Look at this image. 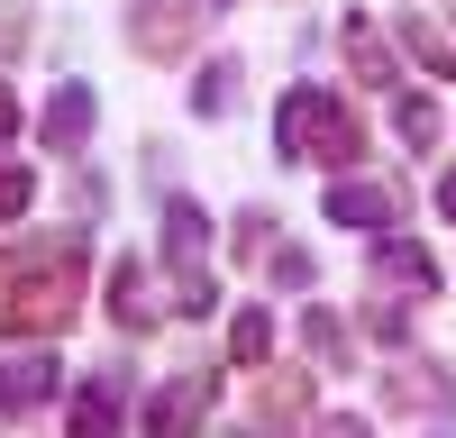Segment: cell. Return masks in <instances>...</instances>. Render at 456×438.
<instances>
[{
    "instance_id": "cell-5",
    "label": "cell",
    "mask_w": 456,
    "mask_h": 438,
    "mask_svg": "<svg viewBox=\"0 0 456 438\" xmlns=\"http://www.w3.org/2000/svg\"><path fill=\"white\" fill-rule=\"evenodd\" d=\"M320 219H338V229H356V238H374V229H402V219H411V192H402V182L393 174H338L329 182V201H320Z\"/></svg>"
},
{
    "instance_id": "cell-18",
    "label": "cell",
    "mask_w": 456,
    "mask_h": 438,
    "mask_svg": "<svg viewBox=\"0 0 456 438\" xmlns=\"http://www.w3.org/2000/svg\"><path fill=\"white\" fill-rule=\"evenodd\" d=\"M228 365H238V375L274 365V311H265V302H247L238 320H228Z\"/></svg>"
},
{
    "instance_id": "cell-11",
    "label": "cell",
    "mask_w": 456,
    "mask_h": 438,
    "mask_svg": "<svg viewBox=\"0 0 456 438\" xmlns=\"http://www.w3.org/2000/svg\"><path fill=\"white\" fill-rule=\"evenodd\" d=\"M156 320H165L156 265H146V256H119V265H110V328H119V338H146Z\"/></svg>"
},
{
    "instance_id": "cell-4",
    "label": "cell",
    "mask_w": 456,
    "mask_h": 438,
    "mask_svg": "<svg viewBox=\"0 0 456 438\" xmlns=\"http://www.w3.org/2000/svg\"><path fill=\"white\" fill-rule=\"evenodd\" d=\"M210 28V0H128V46L146 64H183Z\"/></svg>"
},
{
    "instance_id": "cell-10",
    "label": "cell",
    "mask_w": 456,
    "mask_h": 438,
    "mask_svg": "<svg viewBox=\"0 0 456 438\" xmlns=\"http://www.w3.org/2000/svg\"><path fill=\"white\" fill-rule=\"evenodd\" d=\"M92 128H101L92 83H55V92H46V110H37V146H55V156H83Z\"/></svg>"
},
{
    "instance_id": "cell-20",
    "label": "cell",
    "mask_w": 456,
    "mask_h": 438,
    "mask_svg": "<svg viewBox=\"0 0 456 438\" xmlns=\"http://www.w3.org/2000/svg\"><path fill=\"white\" fill-rule=\"evenodd\" d=\"M356 328H365L374 347H411V302H393V292H384V302L356 311Z\"/></svg>"
},
{
    "instance_id": "cell-3",
    "label": "cell",
    "mask_w": 456,
    "mask_h": 438,
    "mask_svg": "<svg viewBox=\"0 0 456 438\" xmlns=\"http://www.w3.org/2000/svg\"><path fill=\"white\" fill-rule=\"evenodd\" d=\"M156 219H165V229H156V238H165V274H156V283L174 292L183 320H210V311H219V283H210V210H201L192 192H174Z\"/></svg>"
},
{
    "instance_id": "cell-26",
    "label": "cell",
    "mask_w": 456,
    "mask_h": 438,
    "mask_svg": "<svg viewBox=\"0 0 456 438\" xmlns=\"http://www.w3.org/2000/svg\"><path fill=\"white\" fill-rule=\"evenodd\" d=\"M438 210H456V165H447V174H438Z\"/></svg>"
},
{
    "instance_id": "cell-12",
    "label": "cell",
    "mask_w": 456,
    "mask_h": 438,
    "mask_svg": "<svg viewBox=\"0 0 456 438\" xmlns=\"http://www.w3.org/2000/svg\"><path fill=\"white\" fill-rule=\"evenodd\" d=\"M210 402H219V365H201V375H183V384H165V393H146L137 420H146V429H192Z\"/></svg>"
},
{
    "instance_id": "cell-1",
    "label": "cell",
    "mask_w": 456,
    "mask_h": 438,
    "mask_svg": "<svg viewBox=\"0 0 456 438\" xmlns=\"http://www.w3.org/2000/svg\"><path fill=\"white\" fill-rule=\"evenodd\" d=\"M365 110L347 101V92H329V83H292L283 101H274V156L283 165H329V174H347V165H365Z\"/></svg>"
},
{
    "instance_id": "cell-21",
    "label": "cell",
    "mask_w": 456,
    "mask_h": 438,
    "mask_svg": "<svg viewBox=\"0 0 456 438\" xmlns=\"http://www.w3.org/2000/svg\"><path fill=\"white\" fill-rule=\"evenodd\" d=\"M265 274H274L283 292H311V283H320V256H311V247H265Z\"/></svg>"
},
{
    "instance_id": "cell-22",
    "label": "cell",
    "mask_w": 456,
    "mask_h": 438,
    "mask_svg": "<svg viewBox=\"0 0 456 438\" xmlns=\"http://www.w3.org/2000/svg\"><path fill=\"white\" fill-rule=\"evenodd\" d=\"M28 201H37V174H28V165H0V229H19Z\"/></svg>"
},
{
    "instance_id": "cell-24",
    "label": "cell",
    "mask_w": 456,
    "mask_h": 438,
    "mask_svg": "<svg viewBox=\"0 0 456 438\" xmlns=\"http://www.w3.org/2000/svg\"><path fill=\"white\" fill-rule=\"evenodd\" d=\"M46 247H55V238H19V247H0V292H10V274H19V265H37Z\"/></svg>"
},
{
    "instance_id": "cell-6",
    "label": "cell",
    "mask_w": 456,
    "mask_h": 438,
    "mask_svg": "<svg viewBox=\"0 0 456 438\" xmlns=\"http://www.w3.org/2000/svg\"><path fill=\"white\" fill-rule=\"evenodd\" d=\"M365 292H393V302H429V292H438V247L402 238V229H374V238H365Z\"/></svg>"
},
{
    "instance_id": "cell-23",
    "label": "cell",
    "mask_w": 456,
    "mask_h": 438,
    "mask_svg": "<svg viewBox=\"0 0 456 438\" xmlns=\"http://www.w3.org/2000/svg\"><path fill=\"white\" fill-rule=\"evenodd\" d=\"M228 247H238L247 265H256V256L274 247V210H238V229H228Z\"/></svg>"
},
{
    "instance_id": "cell-7",
    "label": "cell",
    "mask_w": 456,
    "mask_h": 438,
    "mask_svg": "<svg viewBox=\"0 0 456 438\" xmlns=\"http://www.w3.org/2000/svg\"><path fill=\"white\" fill-rule=\"evenodd\" d=\"M384 411L393 420H456V375H447L438 356L393 347V365H384Z\"/></svg>"
},
{
    "instance_id": "cell-27",
    "label": "cell",
    "mask_w": 456,
    "mask_h": 438,
    "mask_svg": "<svg viewBox=\"0 0 456 438\" xmlns=\"http://www.w3.org/2000/svg\"><path fill=\"white\" fill-rule=\"evenodd\" d=\"M219 10H228V0H219Z\"/></svg>"
},
{
    "instance_id": "cell-2",
    "label": "cell",
    "mask_w": 456,
    "mask_h": 438,
    "mask_svg": "<svg viewBox=\"0 0 456 438\" xmlns=\"http://www.w3.org/2000/svg\"><path fill=\"white\" fill-rule=\"evenodd\" d=\"M83 238H55L37 265L10 274V292H0V338H19V347H46L64 338L73 320H83Z\"/></svg>"
},
{
    "instance_id": "cell-14",
    "label": "cell",
    "mask_w": 456,
    "mask_h": 438,
    "mask_svg": "<svg viewBox=\"0 0 456 438\" xmlns=\"http://www.w3.org/2000/svg\"><path fill=\"white\" fill-rule=\"evenodd\" d=\"M301 347H311V375H356V328L329 302H301Z\"/></svg>"
},
{
    "instance_id": "cell-13",
    "label": "cell",
    "mask_w": 456,
    "mask_h": 438,
    "mask_svg": "<svg viewBox=\"0 0 456 438\" xmlns=\"http://www.w3.org/2000/svg\"><path fill=\"white\" fill-rule=\"evenodd\" d=\"M55 402V356L37 347V356H0V420H28V411H46Z\"/></svg>"
},
{
    "instance_id": "cell-8",
    "label": "cell",
    "mask_w": 456,
    "mask_h": 438,
    "mask_svg": "<svg viewBox=\"0 0 456 438\" xmlns=\"http://www.w3.org/2000/svg\"><path fill=\"white\" fill-rule=\"evenodd\" d=\"M256 429H301L320 420V393H311V365H256V402H247Z\"/></svg>"
},
{
    "instance_id": "cell-19",
    "label": "cell",
    "mask_w": 456,
    "mask_h": 438,
    "mask_svg": "<svg viewBox=\"0 0 456 438\" xmlns=\"http://www.w3.org/2000/svg\"><path fill=\"white\" fill-rule=\"evenodd\" d=\"M238 92H247V64H238V55L201 64V73H192V119H228V110H238Z\"/></svg>"
},
{
    "instance_id": "cell-25",
    "label": "cell",
    "mask_w": 456,
    "mask_h": 438,
    "mask_svg": "<svg viewBox=\"0 0 456 438\" xmlns=\"http://www.w3.org/2000/svg\"><path fill=\"white\" fill-rule=\"evenodd\" d=\"M19 137V92H10V73H0V146Z\"/></svg>"
},
{
    "instance_id": "cell-16",
    "label": "cell",
    "mask_w": 456,
    "mask_h": 438,
    "mask_svg": "<svg viewBox=\"0 0 456 438\" xmlns=\"http://www.w3.org/2000/svg\"><path fill=\"white\" fill-rule=\"evenodd\" d=\"M402 55L420 73H438V83H456V28H438L429 10H402Z\"/></svg>"
},
{
    "instance_id": "cell-17",
    "label": "cell",
    "mask_w": 456,
    "mask_h": 438,
    "mask_svg": "<svg viewBox=\"0 0 456 438\" xmlns=\"http://www.w3.org/2000/svg\"><path fill=\"white\" fill-rule=\"evenodd\" d=\"M393 137L411 146V156H438V137H447L438 92H393Z\"/></svg>"
},
{
    "instance_id": "cell-9",
    "label": "cell",
    "mask_w": 456,
    "mask_h": 438,
    "mask_svg": "<svg viewBox=\"0 0 456 438\" xmlns=\"http://www.w3.org/2000/svg\"><path fill=\"white\" fill-rule=\"evenodd\" d=\"M338 55H347V73H356L365 92H402V55H393V36L374 28L365 10H347V19H338Z\"/></svg>"
},
{
    "instance_id": "cell-15",
    "label": "cell",
    "mask_w": 456,
    "mask_h": 438,
    "mask_svg": "<svg viewBox=\"0 0 456 438\" xmlns=\"http://www.w3.org/2000/svg\"><path fill=\"white\" fill-rule=\"evenodd\" d=\"M64 420H73V429H119V420H128V365H101V375L64 402Z\"/></svg>"
}]
</instances>
